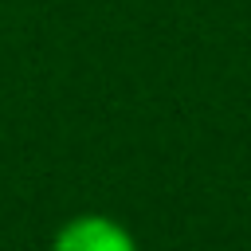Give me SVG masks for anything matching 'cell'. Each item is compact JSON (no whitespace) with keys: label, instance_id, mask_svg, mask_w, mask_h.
<instances>
[{"label":"cell","instance_id":"cell-1","mask_svg":"<svg viewBox=\"0 0 251 251\" xmlns=\"http://www.w3.org/2000/svg\"><path fill=\"white\" fill-rule=\"evenodd\" d=\"M51 251H137V247L122 224L106 216H78L67 227H59Z\"/></svg>","mask_w":251,"mask_h":251}]
</instances>
